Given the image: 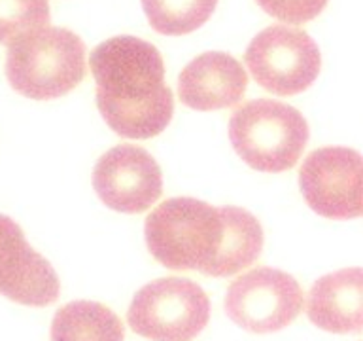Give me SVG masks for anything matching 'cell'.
I'll return each mask as SVG.
<instances>
[{"label": "cell", "mask_w": 363, "mask_h": 341, "mask_svg": "<svg viewBox=\"0 0 363 341\" xmlns=\"http://www.w3.org/2000/svg\"><path fill=\"white\" fill-rule=\"evenodd\" d=\"M96 107L110 129L125 139H152L167 129L174 97L164 82L163 57L136 36H113L91 51Z\"/></svg>", "instance_id": "cell-1"}, {"label": "cell", "mask_w": 363, "mask_h": 341, "mask_svg": "<svg viewBox=\"0 0 363 341\" xmlns=\"http://www.w3.org/2000/svg\"><path fill=\"white\" fill-rule=\"evenodd\" d=\"M144 235L150 254L164 267L208 275L220 250L223 222L214 205L172 197L150 212Z\"/></svg>", "instance_id": "cell-2"}, {"label": "cell", "mask_w": 363, "mask_h": 341, "mask_svg": "<svg viewBox=\"0 0 363 341\" xmlns=\"http://www.w3.org/2000/svg\"><path fill=\"white\" fill-rule=\"evenodd\" d=\"M85 44L62 27H44L11 42L6 78L17 93L34 101L67 95L85 78Z\"/></svg>", "instance_id": "cell-3"}, {"label": "cell", "mask_w": 363, "mask_h": 341, "mask_svg": "<svg viewBox=\"0 0 363 341\" xmlns=\"http://www.w3.org/2000/svg\"><path fill=\"white\" fill-rule=\"evenodd\" d=\"M229 139L244 163L261 173L294 169L308 142V124L297 108L272 99L244 102L229 119Z\"/></svg>", "instance_id": "cell-4"}, {"label": "cell", "mask_w": 363, "mask_h": 341, "mask_svg": "<svg viewBox=\"0 0 363 341\" xmlns=\"http://www.w3.org/2000/svg\"><path fill=\"white\" fill-rule=\"evenodd\" d=\"M210 318V300L189 278L163 277L142 286L130 301L127 323L150 341H193Z\"/></svg>", "instance_id": "cell-5"}, {"label": "cell", "mask_w": 363, "mask_h": 341, "mask_svg": "<svg viewBox=\"0 0 363 341\" xmlns=\"http://www.w3.org/2000/svg\"><path fill=\"white\" fill-rule=\"evenodd\" d=\"M250 74L274 95H297L318 78L322 57L303 28L272 25L263 28L244 53Z\"/></svg>", "instance_id": "cell-6"}, {"label": "cell", "mask_w": 363, "mask_h": 341, "mask_svg": "<svg viewBox=\"0 0 363 341\" xmlns=\"http://www.w3.org/2000/svg\"><path fill=\"white\" fill-rule=\"evenodd\" d=\"M223 305L227 317L240 328L254 334H271L299 317L305 294L289 273L257 267L233 281Z\"/></svg>", "instance_id": "cell-7"}, {"label": "cell", "mask_w": 363, "mask_h": 341, "mask_svg": "<svg viewBox=\"0 0 363 341\" xmlns=\"http://www.w3.org/2000/svg\"><path fill=\"white\" fill-rule=\"evenodd\" d=\"M299 188L308 207L323 218H359L363 212L362 156L350 148H318L301 165Z\"/></svg>", "instance_id": "cell-8"}, {"label": "cell", "mask_w": 363, "mask_h": 341, "mask_svg": "<svg viewBox=\"0 0 363 341\" xmlns=\"http://www.w3.org/2000/svg\"><path fill=\"white\" fill-rule=\"evenodd\" d=\"M93 188L108 209L138 215L163 193V175L150 152L135 144H119L96 161Z\"/></svg>", "instance_id": "cell-9"}, {"label": "cell", "mask_w": 363, "mask_h": 341, "mask_svg": "<svg viewBox=\"0 0 363 341\" xmlns=\"http://www.w3.org/2000/svg\"><path fill=\"white\" fill-rule=\"evenodd\" d=\"M0 294L28 307H48L61 294L55 269L27 243L19 224L4 215H0Z\"/></svg>", "instance_id": "cell-10"}, {"label": "cell", "mask_w": 363, "mask_h": 341, "mask_svg": "<svg viewBox=\"0 0 363 341\" xmlns=\"http://www.w3.org/2000/svg\"><path fill=\"white\" fill-rule=\"evenodd\" d=\"M248 87L242 65L223 51H206L189 61L178 76V93L186 107L201 112L235 107Z\"/></svg>", "instance_id": "cell-11"}, {"label": "cell", "mask_w": 363, "mask_h": 341, "mask_svg": "<svg viewBox=\"0 0 363 341\" xmlns=\"http://www.w3.org/2000/svg\"><path fill=\"white\" fill-rule=\"evenodd\" d=\"M306 315L333 334H359L363 328V273L340 269L318 278L306 298Z\"/></svg>", "instance_id": "cell-12"}, {"label": "cell", "mask_w": 363, "mask_h": 341, "mask_svg": "<svg viewBox=\"0 0 363 341\" xmlns=\"http://www.w3.org/2000/svg\"><path fill=\"white\" fill-rule=\"evenodd\" d=\"M223 237L208 277H231L250 267L261 256L263 229L252 212L240 207H220Z\"/></svg>", "instance_id": "cell-13"}, {"label": "cell", "mask_w": 363, "mask_h": 341, "mask_svg": "<svg viewBox=\"0 0 363 341\" xmlns=\"http://www.w3.org/2000/svg\"><path fill=\"white\" fill-rule=\"evenodd\" d=\"M51 341H125V326L99 301H70L53 317Z\"/></svg>", "instance_id": "cell-14"}, {"label": "cell", "mask_w": 363, "mask_h": 341, "mask_svg": "<svg viewBox=\"0 0 363 341\" xmlns=\"http://www.w3.org/2000/svg\"><path fill=\"white\" fill-rule=\"evenodd\" d=\"M218 0H142L147 21L157 33L182 36L203 27Z\"/></svg>", "instance_id": "cell-15"}, {"label": "cell", "mask_w": 363, "mask_h": 341, "mask_svg": "<svg viewBox=\"0 0 363 341\" xmlns=\"http://www.w3.org/2000/svg\"><path fill=\"white\" fill-rule=\"evenodd\" d=\"M50 19L48 0H0V44L50 27Z\"/></svg>", "instance_id": "cell-16"}, {"label": "cell", "mask_w": 363, "mask_h": 341, "mask_svg": "<svg viewBox=\"0 0 363 341\" xmlns=\"http://www.w3.org/2000/svg\"><path fill=\"white\" fill-rule=\"evenodd\" d=\"M269 16L284 23L301 25L318 17L328 0H255Z\"/></svg>", "instance_id": "cell-17"}]
</instances>
